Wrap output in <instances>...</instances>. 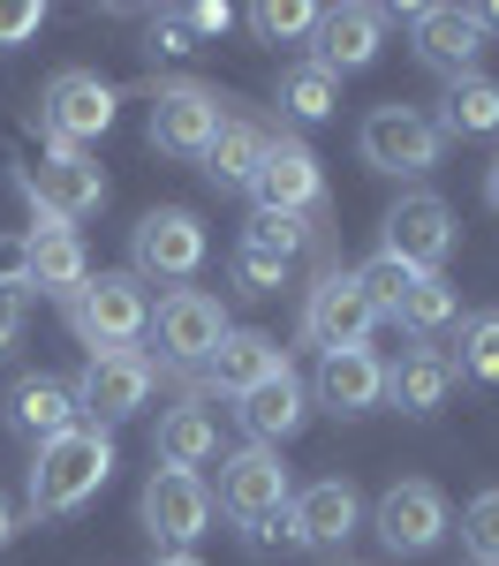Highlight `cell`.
I'll use <instances>...</instances> for the list:
<instances>
[{
	"mask_svg": "<svg viewBox=\"0 0 499 566\" xmlns=\"http://www.w3.org/2000/svg\"><path fill=\"white\" fill-rule=\"evenodd\" d=\"M485 205L499 212V151H492V167H485Z\"/></svg>",
	"mask_w": 499,
	"mask_h": 566,
	"instance_id": "obj_40",
	"label": "cell"
},
{
	"mask_svg": "<svg viewBox=\"0 0 499 566\" xmlns=\"http://www.w3.org/2000/svg\"><path fill=\"white\" fill-rule=\"evenodd\" d=\"M114 84L98 69H53L39 91V136L45 144H69V151H91L98 136L114 129Z\"/></svg>",
	"mask_w": 499,
	"mask_h": 566,
	"instance_id": "obj_4",
	"label": "cell"
},
{
	"mask_svg": "<svg viewBox=\"0 0 499 566\" xmlns=\"http://www.w3.org/2000/svg\"><path fill=\"white\" fill-rule=\"evenodd\" d=\"M469 15H477V23H485V31H499V0H492V8H469Z\"/></svg>",
	"mask_w": 499,
	"mask_h": 566,
	"instance_id": "obj_43",
	"label": "cell"
},
{
	"mask_svg": "<svg viewBox=\"0 0 499 566\" xmlns=\"http://www.w3.org/2000/svg\"><path fill=\"white\" fill-rule=\"evenodd\" d=\"M416 280H424V272H416V264H402V258H386V250L356 264V287L371 295V310H378V317H402V303L416 295Z\"/></svg>",
	"mask_w": 499,
	"mask_h": 566,
	"instance_id": "obj_32",
	"label": "cell"
},
{
	"mask_svg": "<svg viewBox=\"0 0 499 566\" xmlns=\"http://www.w3.org/2000/svg\"><path fill=\"white\" fill-rule=\"evenodd\" d=\"M8 423L31 438V446L76 431V423H84V416H76V386H69V378H45V370H23V378L8 386Z\"/></svg>",
	"mask_w": 499,
	"mask_h": 566,
	"instance_id": "obj_23",
	"label": "cell"
},
{
	"mask_svg": "<svg viewBox=\"0 0 499 566\" xmlns=\"http://www.w3.org/2000/svg\"><path fill=\"white\" fill-rule=\"evenodd\" d=\"M227 280H235V295H250V303H266L288 287V264L266 258V250H250V242H235V258H227Z\"/></svg>",
	"mask_w": 499,
	"mask_h": 566,
	"instance_id": "obj_35",
	"label": "cell"
},
{
	"mask_svg": "<svg viewBox=\"0 0 499 566\" xmlns=\"http://www.w3.org/2000/svg\"><path fill=\"white\" fill-rule=\"evenodd\" d=\"M136 522L152 536V552H189L212 528V483L189 476V469H152L144 499H136Z\"/></svg>",
	"mask_w": 499,
	"mask_h": 566,
	"instance_id": "obj_9",
	"label": "cell"
},
{
	"mask_svg": "<svg viewBox=\"0 0 499 566\" xmlns=\"http://www.w3.org/2000/svg\"><path fill=\"white\" fill-rule=\"evenodd\" d=\"M333 566H349V559H333Z\"/></svg>",
	"mask_w": 499,
	"mask_h": 566,
	"instance_id": "obj_44",
	"label": "cell"
},
{
	"mask_svg": "<svg viewBox=\"0 0 499 566\" xmlns=\"http://www.w3.org/2000/svg\"><path fill=\"white\" fill-rule=\"evenodd\" d=\"M454 242H461V227H454L447 197H432V189H408L402 205L378 219V250L416 264V272H439L454 258Z\"/></svg>",
	"mask_w": 499,
	"mask_h": 566,
	"instance_id": "obj_16",
	"label": "cell"
},
{
	"mask_svg": "<svg viewBox=\"0 0 499 566\" xmlns=\"http://www.w3.org/2000/svg\"><path fill=\"white\" fill-rule=\"evenodd\" d=\"M152 566H205V559H197V552H159Z\"/></svg>",
	"mask_w": 499,
	"mask_h": 566,
	"instance_id": "obj_41",
	"label": "cell"
},
{
	"mask_svg": "<svg viewBox=\"0 0 499 566\" xmlns=\"http://www.w3.org/2000/svg\"><path fill=\"white\" fill-rule=\"evenodd\" d=\"M144 333L159 340V363L197 370V363H212V348H220L227 310H220V295H205V287H175V295H159V310H152Z\"/></svg>",
	"mask_w": 499,
	"mask_h": 566,
	"instance_id": "obj_15",
	"label": "cell"
},
{
	"mask_svg": "<svg viewBox=\"0 0 499 566\" xmlns=\"http://www.w3.org/2000/svg\"><path fill=\"white\" fill-rule=\"evenodd\" d=\"M461 552H469V566H499V483L461 506Z\"/></svg>",
	"mask_w": 499,
	"mask_h": 566,
	"instance_id": "obj_34",
	"label": "cell"
},
{
	"mask_svg": "<svg viewBox=\"0 0 499 566\" xmlns=\"http://www.w3.org/2000/svg\"><path fill=\"white\" fill-rule=\"evenodd\" d=\"M266 144H272L266 122H242V114H227L220 136H212V151H205L197 167L220 181V189H250V181H258V167H266Z\"/></svg>",
	"mask_w": 499,
	"mask_h": 566,
	"instance_id": "obj_27",
	"label": "cell"
},
{
	"mask_svg": "<svg viewBox=\"0 0 499 566\" xmlns=\"http://www.w3.org/2000/svg\"><path fill=\"white\" fill-rule=\"evenodd\" d=\"M386 45V8H363V0H341V8H318V31H311V53L325 76H356L378 61Z\"/></svg>",
	"mask_w": 499,
	"mask_h": 566,
	"instance_id": "obj_19",
	"label": "cell"
},
{
	"mask_svg": "<svg viewBox=\"0 0 499 566\" xmlns=\"http://www.w3.org/2000/svg\"><path fill=\"white\" fill-rule=\"evenodd\" d=\"M250 31H258L266 45H311L318 8L311 0H258V8H250Z\"/></svg>",
	"mask_w": 499,
	"mask_h": 566,
	"instance_id": "obj_33",
	"label": "cell"
},
{
	"mask_svg": "<svg viewBox=\"0 0 499 566\" xmlns=\"http://www.w3.org/2000/svg\"><path fill=\"white\" fill-rule=\"evenodd\" d=\"M235 423L250 431V446H288V438L311 423V386H303V370H295V363L266 370L258 386L235 400Z\"/></svg>",
	"mask_w": 499,
	"mask_h": 566,
	"instance_id": "obj_20",
	"label": "cell"
},
{
	"mask_svg": "<svg viewBox=\"0 0 499 566\" xmlns=\"http://www.w3.org/2000/svg\"><path fill=\"white\" fill-rule=\"evenodd\" d=\"M15 280L31 287V303L39 295H53V303H69L76 287L91 280V250H84V234L76 227H61L53 212H39L31 205V227H23V242H15Z\"/></svg>",
	"mask_w": 499,
	"mask_h": 566,
	"instance_id": "obj_10",
	"label": "cell"
},
{
	"mask_svg": "<svg viewBox=\"0 0 499 566\" xmlns=\"http://www.w3.org/2000/svg\"><path fill=\"white\" fill-rule=\"evenodd\" d=\"M242 242H250V250H266V258H280L288 272H295V258H311V250H318V227H311V219H288V212H250Z\"/></svg>",
	"mask_w": 499,
	"mask_h": 566,
	"instance_id": "obj_30",
	"label": "cell"
},
{
	"mask_svg": "<svg viewBox=\"0 0 499 566\" xmlns=\"http://www.w3.org/2000/svg\"><path fill=\"white\" fill-rule=\"evenodd\" d=\"M205 219L189 212V205H152V212L129 227V272L136 280H197V264H205Z\"/></svg>",
	"mask_w": 499,
	"mask_h": 566,
	"instance_id": "obj_8",
	"label": "cell"
},
{
	"mask_svg": "<svg viewBox=\"0 0 499 566\" xmlns=\"http://www.w3.org/2000/svg\"><path fill=\"white\" fill-rule=\"evenodd\" d=\"M280 363H288V348H280L272 333H258V325H227L220 348H212V363H205V392L242 400V392L258 386L266 370H280Z\"/></svg>",
	"mask_w": 499,
	"mask_h": 566,
	"instance_id": "obj_22",
	"label": "cell"
},
{
	"mask_svg": "<svg viewBox=\"0 0 499 566\" xmlns=\"http://www.w3.org/2000/svg\"><path fill=\"white\" fill-rule=\"evenodd\" d=\"M152 386H159V363L144 348H106L84 363V378H76V416L98 423V431H114V423H129L152 408Z\"/></svg>",
	"mask_w": 499,
	"mask_h": 566,
	"instance_id": "obj_6",
	"label": "cell"
},
{
	"mask_svg": "<svg viewBox=\"0 0 499 566\" xmlns=\"http://www.w3.org/2000/svg\"><path fill=\"white\" fill-rule=\"evenodd\" d=\"M39 31H45V8H39V0H0V53L31 45Z\"/></svg>",
	"mask_w": 499,
	"mask_h": 566,
	"instance_id": "obj_37",
	"label": "cell"
},
{
	"mask_svg": "<svg viewBox=\"0 0 499 566\" xmlns=\"http://www.w3.org/2000/svg\"><path fill=\"white\" fill-rule=\"evenodd\" d=\"M23 205H39V212H53L61 227H76V219L106 212V167H98L91 151L45 144V159L23 175Z\"/></svg>",
	"mask_w": 499,
	"mask_h": 566,
	"instance_id": "obj_14",
	"label": "cell"
},
{
	"mask_svg": "<svg viewBox=\"0 0 499 566\" xmlns=\"http://www.w3.org/2000/svg\"><path fill=\"white\" fill-rule=\"evenodd\" d=\"M220 453V431H212V416L197 408V400H181L159 416V438H152V461L159 469H189V476H205V461Z\"/></svg>",
	"mask_w": 499,
	"mask_h": 566,
	"instance_id": "obj_26",
	"label": "cell"
},
{
	"mask_svg": "<svg viewBox=\"0 0 499 566\" xmlns=\"http://www.w3.org/2000/svg\"><path fill=\"white\" fill-rule=\"evenodd\" d=\"M454 378H469V386L499 392V310H469L461 325H454Z\"/></svg>",
	"mask_w": 499,
	"mask_h": 566,
	"instance_id": "obj_28",
	"label": "cell"
},
{
	"mask_svg": "<svg viewBox=\"0 0 499 566\" xmlns=\"http://www.w3.org/2000/svg\"><path fill=\"white\" fill-rule=\"evenodd\" d=\"M23 325H31V287L15 272H0V363L23 348Z\"/></svg>",
	"mask_w": 499,
	"mask_h": 566,
	"instance_id": "obj_36",
	"label": "cell"
},
{
	"mask_svg": "<svg viewBox=\"0 0 499 566\" xmlns=\"http://www.w3.org/2000/svg\"><path fill=\"white\" fill-rule=\"evenodd\" d=\"M439 144H485V136H499V76H461V84H447V98H439Z\"/></svg>",
	"mask_w": 499,
	"mask_h": 566,
	"instance_id": "obj_25",
	"label": "cell"
},
{
	"mask_svg": "<svg viewBox=\"0 0 499 566\" xmlns=\"http://www.w3.org/2000/svg\"><path fill=\"white\" fill-rule=\"evenodd\" d=\"M144 325H152V295H144V280H136V272H91L84 287L69 295V333H76L91 355L136 348V340H144Z\"/></svg>",
	"mask_w": 499,
	"mask_h": 566,
	"instance_id": "obj_3",
	"label": "cell"
},
{
	"mask_svg": "<svg viewBox=\"0 0 499 566\" xmlns=\"http://www.w3.org/2000/svg\"><path fill=\"white\" fill-rule=\"evenodd\" d=\"M371 325H378V310H371V295L356 287V272L325 264L311 287H303V340H311L318 355H333V348H371Z\"/></svg>",
	"mask_w": 499,
	"mask_h": 566,
	"instance_id": "obj_12",
	"label": "cell"
},
{
	"mask_svg": "<svg viewBox=\"0 0 499 566\" xmlns=\"http://www.w3.org/2000/svg\"><path fill=\"white\" fill-rule=\"evenodd\" d=\"M242 197H250V212H288V219L325 227V175H318V151L295 129H272L266 167H258V181Z\"/></svg>",
	"mask_w": 499,
	"mask_h": 566,
	"instance_id": "obj_5",
	"label": "cell"
},
{
	"mask_svg": "<svg viewBox=\"0 0 499 566\" xmlns=\"http://www.w3.org/2000/svg\"><path fill=\"white\" fill-rule=\"evenodd\" d=\"M356 528H363V491L349 476H318V483H303V491L288 499L280 544H295V552H341Z\"/></svg>",
	"mask_w": 499,
	"mask_h": 566,
	"instance_id": "obj_13",
	"label": "cell"
},
{
	"mask_svg": "<svg viewBox=\"0 0 499 566\" xmlns=\"http://www.w3.org/2000/svg\"><path fill=\"white\" fill-rule=\"evenodd\" d=\"M356 151H363L371 175H432L447 159L432 114H416V106H371L363 129H356Z\"/></svg>",
	"mask_w": 499,
	"mask_h": 566,
	"instance_id": "obj_11",
	"label": "cell"
},
{
	"mask_svg": "<svg viewBox=\"0 0 499 566\" xmlns=\"http://www.w3.org/2000/svg\"><path fill=\"white\" fill-rule=\"evenodd\" d=\"M181 23H189V39H220L227 23H235V8H227V0H189Z\"/></svg>",
	"mask_w": 499,
	"mask_h": 566,
	"instance_id": "obj_38",
	"label": "cell"
},
{
	"mask_svg": "<svg viewBox=\"0 0 499 566\" xmlns=\"http://www.w3.org/2000/svg\"><path fill=\"white\" fill-rule=\"evenodd\" d=\"M311 400H318V408H333L341 423H356V416H371V408L386 400V363H378L371 348H333V355H318Z\"/></svg>",
	"mask_w": 499,
	"mask_h": 566,
	"instance_id": "obj_21",
	"label": "cell"
},
{
	"mask_svg": "<svg viewBox=\"0 0 499 566\" xmlns=\"http://www.w3.org/2000/svg\"><path fill=\"white\" fill-rule=\"evenodd\" d=\"M152 53H197V39H189V23H181V8H167V15H152Z\"/></svg>",
	"mask_w": 499,
	"mask_h": 566,
	"instance_id": "obj_39",
	"label": "cell"
},
{
	"mask_svg": "<svg viewBox=\"0 0 499 566\" xmlns=\"http://www.w3.org/2000/svg\"><path fill=\"white\" fill-rule=\"evenodd\" d=\"M220 122H227L220 91H205V84H159L152 91V151H167V159H205Z\"/></svg>",
	"mask_w": 499,
	"mask_h": 566,
	"instance_id": "obj_17",
	"label": "cell"
},
{
	"mask_svg": "<svg viewBox=\"0 0 499 566\" xmlns=\"http://www.w3.org/2000/svg\"><path fill=\"white\" fill-rule=\"evenodd\" d=\"M386 400H394L402 416H416V423H432L454 400V363L439 348H408L402 363H386Z\"/></svg>",
	"mask_w": 499,
	"mask_h": 566,
	"instance_id": "obj_24",
	"label": "cell"
},
{
	"mask_svg": "<svg viewBox=\"0 0 499 566\" xmlns=\"http://www.w3.org/2000/svg\"><path fill=\"white\" fill-rule=\"evenodd\" d=\"M371 528H378V544L394 552V559H424V552H439L454 528V506L439 483L424 476H402L378 491V506H371Z\"/></svg>",
	"mask_w": 499,
	"mask_h": 566,
	"instance_id": "obj_7",
	"label": "cell"
},
{
	"mask_svg": "<svg viewBox=\"0 0 499 566\" xmlns=\"http://www.w3.org/2000/svg\"><path fill=\"white\" fill-rule=\"evenodd\" d=\"M408 45L439 84H461L485 61V23L469 8H408Z\"/></svg>",
	"mask_w": 499,
	"mask_h": 566,
	"instance_id": "obj_18",
	"label": "cell"
},
{
	"mask_svg": "<svg viewBox=\"0 0 499 566\" xmlns=\"http://www.w3.org/2000/svg\"><path fill=\"white\" fill-rule=\"evenodd\" d=\"M394 325L424 333V340H432V333H447V325H461V295H454L447 272H424V280H416V295L402 303V317H394Z\"/></svg>",
	"mask_w": 499,
	"mask_h": 566,
	"instance_id": "obj_31",
	"label": "cell"
},
{
	"mask_svg": "<svg viewBox=\"0 0 499 566\" xmlns=\"http://www.w3.org/2000/svg\"><path fill=\"white\" fill-rule=\"evenodd\" d=\"M280 114L288 122H333L341 114V76H325L318 61H288L280 69Z\"/></svg>",
	"mask_w": 499,
	"mask_h": 566,
	"instance_id": "obj_29",
	"label": "cell"
},
{
	"mask_svg": "<svg viewBox=\"0 0 499 566\" xmlns=\"http://www.w3.org/2000/svg\"><path fill=\"white\" fill-rule=\"evenodd\" d=\"M288 499H295V476H288L280 446H235V453L220 461V491H212V506H220L250 544H280V514H288Z\"/></svg>",
	"mask_w": 499,
	"mask_h": 566,
	"instance_id": "obj_2",
	"label": "cell"
},
{
	"mask_svg": "<svg viewBox=\"0 0 499 566\" xmlns=\"http://www.w3.org/2000/svg\"><path fill=\"white\" fill-rule=\"evenodd\" d=\"M8 536H15V506L0 499V544H8Z\"/></svg>",
	"mask_w": 499,
	"mask_h": 566,
	"instance_id": "obj_42",
	"label": "cell"
},
{
	"mask_svg": "<svg viewBox=\"0 0 499 566\" xmlns=\"http://www.w3.org/2000/svg\"><path fill=\"white\" fill-rule=\"evenodd\" d=\"M106 483H114V431L76 423V431L31 446V483H23V506H31V522H69V514H84Z\"/></svg>",
	"mask_w": 499,
	"mask_h": 566,
	"instance_id": "obj_1",
	"label": "cell"
}]
</instances>
